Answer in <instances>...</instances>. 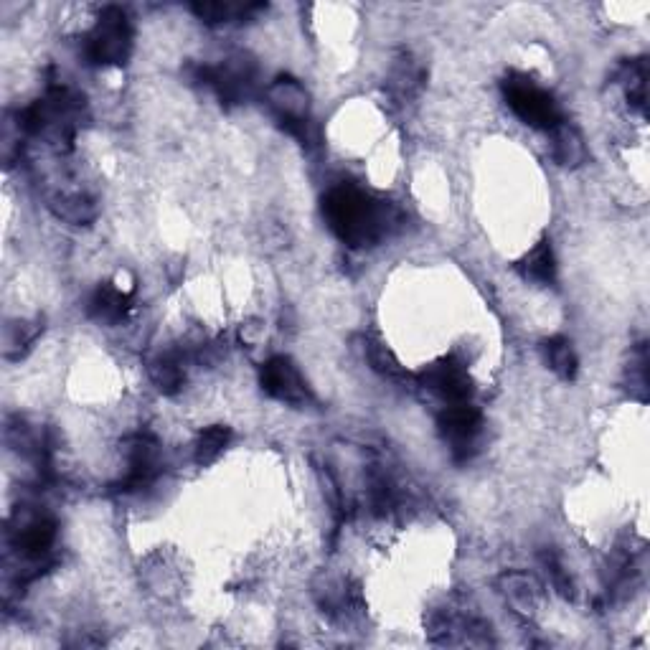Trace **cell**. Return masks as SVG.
<instances>
[{
  "mask_svg": "<svg viewBox=\"0 0 650 650\" xmlns=\"http://www.w3.org/2000/svg\"><path fill=\"white\" fill-rule=\"evenodd\" d=\"M323 214L328 226L351 247H369L389 234L399 221L392 204L376 201L353 186L333 188L323 201Z\"/></svg>",
  "mask_w": 650,
  "mask_h": 650,
  "instance_id": "cell-1",
  "label": "cell"
},
{
  "mask_svg": "<svg viewBox=\"0 0 650 650\" xmlns=\"http://www.w3.org/2000/svg\"><path fill=\"white\" fill-rule=\"evenodd\" d=\"M133 51V26L122 8H105L87 39V59L97 67H122Z\"/></svg>",
  "mask_w": 650,
  "mask_h": 650,
  "instance_id": "cell-2",
  "label": "cell"
},
{
  "mask_svg": "<svg viewBox=\"0 0 650 650\" xmlns=\"http://www.w3.org/2000/svg\"><path fill=\"white\" fill-rule=\"evenodd\" d=\"M503 94H506L508 107L526 125L539 127V130H554L562 125V112L554 97L526 74H508L503 82Z\"/></svg>",
  "mask_w": 650,
  "mask_h": 650,
  "instance_id": "cell-3",
  "label": "cell"
},
{
  "mask_svg": "<svg viewBox=\"0 0 650 650\" xmlns=\"http://www.w3.org/2000/svg\"><path fill=\"white\" fill-rule=\"evenodd\" d=\"M267 105H270V110L275 112V117L282 122L287 133H292L303 143L308 140L310 94L298 79L277 77L267 87Z\"/></svg>",
  "mask_w": 650,
  "mask_h": 650,
  "instance_id": "cell-4",
  "label": "cell"
},
{
  "mask_svg": "<svg viewBox=\"0 0 650 650\" xmlns=\"http://www.w3.org/2000/svg\"><path fill=\"white\" fill-rule=\"evenodd\" d=\"M199 79L219 94L221 102L239 105L254 89V64L244 54L229 56L219 67H204Z\"/></svg>",
  "mask_w": 650,
  "mask_h": 650,
  "instance_id": "cell-5",
  "label": "cell"
},
{
  "mask_svg": "<svg viewBox=\"0 0 650 650\" xmlns=\"http://www.w3.org/2000/svg\"><path fill=\"white\" fill-rule=\"evenodd\" d=\"M259 384H262L265 394H270L272 399L292 404V407H303V404H308L313 399L298 366L292 364L290 359H285V356H272L267 364H262V369H259Z\"/></svg>",
  "mask_w": 650,
  "mask_h": 650,
  "instance_id": "cell-6",
  "label": "cell"
},
{
  "mask_svg": "<svg viewBox=\"0 0 650 650\" xmlns=\"http://www.w3.org/2000/svg\"><path fill=\"white\" fill-rule=\"evenodd\" d=\"M437 427H440V435L450 442L455 458H468L483 430V414L468 402L450 404L437 417Z\"/></svg>",
  "mask_w": 650,
  "mask_h": 650,
  "instance_id": "cell-7",
  "label": "cell"
},
{
  "mask_svg": "<svg viewBox=\"0 0 650 650\" xmlns=\"http://www.w3.org/2000/svg\"><path fill=\"white\" fill-rule=\"evenodd\" d=\"M419 384L425 386L427 392L437 394V397H442L450 404L468 402V397L473 394V381H470L468 366L455 359V356H447V359L427 366L419 374Z\"/></svg>",
  "mask_w": 650,
  "mask_h": 650,
  "instance_id": "cell-8",
  "label": "cell"
},
{
  "mask_svg": "<svg viewBox=\"0 0 650 650\" xmlns=\"http://www.w3.org/2000/svg\"><path fill=\"white\" fill-rule=\"evenodd\" d=\"M496 587L506 605L521 615H534L541 605V597H544V587L529 572H503Z\"/></svg>",
  "mask_w": 650,
  "mask_h": 650,
  "instance_id": "cell-9",
  "label": "cell"
},
{
  "mask_svg": "<svg viewBox=\"0 0 650 650\" xmlns=\"http://www.w3.org/2000/svg\"><path fill=\"white\" fill-rule=\"evenodd\" d=\"M56 541V524L46 516H36L23 521L16 529V549L28 564L39 567L51 554V546Z\"/></svg>",
  "mask_w": 650,
  "mask_h": 650,
  "instance_id": "cell-10",
  "label": "cell"
},
{
  "mask_svg": "<svg viewBox=\"0 0 650 650\" xmlns=\"http://www.w3.org/2000/svg\"><path fill=\"white\" fill-rule=\"evenodd\" d=\"M158 442L150 435H135L127 440L125 455L127 465H130V473H127V485H140L150 483L158 473Z\"/></svg>",
  "mask_w": 650,
  "mask_h": 650,
  "instance_id": "cell-11",
  "label": "cell"
},
{
  "mask_svg": "<svg viewBox=\"0 0 650 650\" xmlns=\"http://www.w3.org/2000/svg\"><path fill=\"white\" fill-rule=\"evenodd\" d=\"M133 308V295L122 287L112 285V282H105L94 290L92 300H89V315H92L97 323L105 325H117L120 320L127 318Z\"/></svg>",
  "mask_w": 650,
  "mask_h": 650,
  "instance_id": "cell-12",
  "label": "cell"
},
{
  "mask_svg": "<svg viewBox=\"0 0 650 650\" xmlns=\"http://www.w3.org/2000/svg\"><path fill=\"white\" fill-rule=\"evenodd\" d=\"M551 153L564 168H579L587 160V145L577 127L559 125L551 130Z\"/></svg>",
  "mask_w": 650,
  "mask_h": 650,
  "instance_id": "cell-13",
  "label": "cell"
},
{
  "mask_svg": "<svg viewBox=\"0 0 650 650\" xmlns=\"http://www.w3.org/2000/svg\"><path fill=\"white\" fill-rule=\"evenodd\" d=\"M386 84H389V92H392L397 100L407 102L412 100L414 94L422 89V84H425V69L419 67L417 61L409 54H402L392 64V72H389V82Z\"/></svg>",
  "mask_w": 650,
  "mask_h": 650,
  "instance_id": "cell-14",
  "label": "cell"
},
{
  "mask_svg": "<svg viewBox=\"0 0 650 650\" xmlns=\"http://www.w3.org/2000/svg\"><path fill=\"white\" fill-rule=\"evenodd\" d=\"M51 211L67 224H89L97 219V204L84 193H56L49 199Z\"/></svg>",
  "mask_w": 650,
  "mask_h": 650,
  "instance_id": "cell-15",
  "label": "cell"
},
{
  "mask_svg": "<svg viewBox=\"0 0 650 650\" xmlns=\"http://www.w3.org/2000/svg\"><path fill=\"white\" fill-rule=\"evenodd\" d=\"M516 267L526 280L536 282V285H551L554 275H557V265H554V252H551L549 239H541Z\"/></svg>",
  "mask_w": 650,
  "mask_h": 650,
  "instance_id": "cell-16",
  "label": "cell"
},
{
  "mask_svg": "<svg viewBox=\"0 0 650 650\" xmlns=\"http://www.w3.org/2000/svg\"><path fill=\"white\" fill-rule=\"evenodd\" d=\"M41 333L39 320H13L3 328V356L6 359H21L31 351Z\"/></svg>",
  "mask_w": 650,
  "mask_h": 650,
  "instance_id": "cell-17",
  "label": "cell"
},
{
  "mask_svg": "<svg viewBox=\"0 0 650 650\" xmlns=\"http://www.w3.org/2000/svg\"><path fill=\"white\" fill-rule=\"evenodd\" d=\"M150 379L163 394H176L183 389L186 371H183L181 356H160L150 364Z\"/></svg>",
  "mask_w": 650,
  "mask_h": 650,
  "instance_id": "cell-18",
  "label": "cell"
},
{
  "mask_svg": "<svg viewBox=\"0 0 650 650\" xmlns=\"http://www.w3.org/2000/svg\"><path fill=\"white\" fill-rule=\"evenodd\" d=\"M544 356L549 369L562 376V379H574V376H577V353H574L572 343H569L567 338H549V341L544 343Z\"/></svg>",
  "mask_w": 650,
  "mask_h": 650,
  "instance_id": "cell-19",
  "label": "cell"
},
{
  "mask_svg": "<svg viewBox=\"0 0 650 650\" xmlns=\"http://www.w3.org/2000/svg\"><path fill=\"white\" fill-rule=\"evenodd\" d=\"M229 442H232V430L224 425H214V427H206L204 432L199 435V440H196V463L199 465H211L216 463V460L221 458V452L229 447Z\"/></svg>",
  "mask_w": 650,
  "mask_h": 650,
  "instance_id": "cell-20",
  "label": "cell"
},
{
  "mask_svg": "<svg viewBox=\"0 0 650 650\" xmlns=\"http://www.w3.org/2000/svg\"><path fill=\"white\" fill-rule=\"evenodd\" d=\"M625 384H628L630 397H635L638 402H648V348H645V343H638L630 353Z\"/></svg>",
  "mask_w": 650,
  "mask_h": 650,
  "instance_id": "cell-21",
  "label": "cell"
},
{
  "mask_svg": "<svg viewBox=\"0 0 650 650\" xmlns=\"http://www.w3.org/2000/svg\"><path fill=\"white\" fill-rule=\"evenodd\" d=\"M645 79H648V67H645L643 59L628 61L623 69H620V82L628 89V100L640 115H645Z\"/></svg>",
  "mask_w": 650,
  "mask_h": 650,
  "instance_id": "cell-22",
  "label": "cell"
},
{
  "mask_svg": "<svg viewBox=\"0 0 650 650\" xmlns=\"http://www.w3.org/2000/svg\"><path fill=\"white\" fill-rule=\"evenodd\" d=\"M193 13L201 18L204 23H229V21H239V18H247L252 13L262 11V6H232V3H196L191 6Z\"/></svg>",
  "mask_w": 650,
  "mask_h": 650,
  "instance_id": "cell-23",
  "label": "cell"
},
{
  "mask_svg": "<svg viewBox=\"0 0 650 650\" xmlns=\"http://www.w3.org/2000/svg\"><path fill=\"white\" fill-rule=\"evenodd\" d=\"M369 364L374 366L379 374L392 376V379L404 374L402 364H399V359L392 353V348H386L384 343H369Z\"/></svg>",
  "mask_w": 650,
  "mask_h": 650,
  "instance_id": "cell-24",
  "label": "cell"
},
{
  "mask_svg": "<svg viewBox=\"0 0 650 650\" xmlns=\"http://www.w3.org/2000/svg\"><path fill=\"white\" fill-rule=\"evenodd\" d=\"M544 564H546V572H549V577H551V582H554V587H557L559 592H562V595H572V579H569V574L564 572V567H562V562H559L557 557H554V554H544Z\"/></svg>",
  "mask_w": 650,
  "mask_h": 650,
  "instance_id": "cell-25",
  "label": "cell"
}]
</instances>
